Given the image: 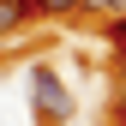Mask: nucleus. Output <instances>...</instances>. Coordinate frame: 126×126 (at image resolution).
Wrapping results in <instances>:
<instances>
[{
	"label": "nucleus",
	"mask_w": 126,
	"mask_h": 126,
	"mask_svg": "<svg viewBox=\"0 0 126 126\" xmlns=\"http://www.w3.org/2000/svg\"><path fill=\"white\" fill-rule=\"evenodd\" d=\"M30 108H36V120H42V126H66L78 102H72L66 78H60L54 66H36V72H30Z\"/></svg>",
	"instance_id": "obj_1"
},
{
	"label": "nucleus",
	"mask_w": 126,
	"mask_h": 126,
	"mask_svg": "<svg viewBox=\"0 0 126 126\" xmlns=\"http://www.w3.org/2000/svg\"><path fill=\"white\" fill-rule=\"evenodd\" d=\"M30 18H78L84 12V0H24Z\"/></svg>",
	"instance_id": "obj_2"
},
{
	"label": "nucleus",
	"mask_w": 126,
	"mask_h": 126,
	"mask_svg": "<svg viewBox=\"0 0 126 126\" xmlns=\"http://www.w3.org/2000/svg\"><path fill=\"white\" fill-rule=\"evenodd\" d=\"M24 18H30V6H24V0H0V36L24 30Z\"/></svg>",
	"instance_id": "obj_3"
},
{
	"label": "nucleus",
	"mask_w": 126,
	"mask_h": 126,
	"mask_svg": "<svg viewBox=\"0 0 126 126\" xmlns=\"http://www.w3.org/2000/svg\"><path fill=\"white\" fill-rule=\"evenodd\" d=\"M102 18H126V0H102Z\"/></svg>",
	"instance_id": "obj_4"
},
{
	"label": "nucleus",
	"mask_w": 126,
	"mask_h": 126,
	"mask_svg": "<svg viewBox=\"0 0 126 126\" xmlns=\"http://www.w3.org/2000/svg\"><path fill=\"white\" fill-rule=\"evenodd\" d=\"M84 12H90V18H102V0H84Z\"/></svg>",
	"instance_id": "obj_5"
}]
</instances>
